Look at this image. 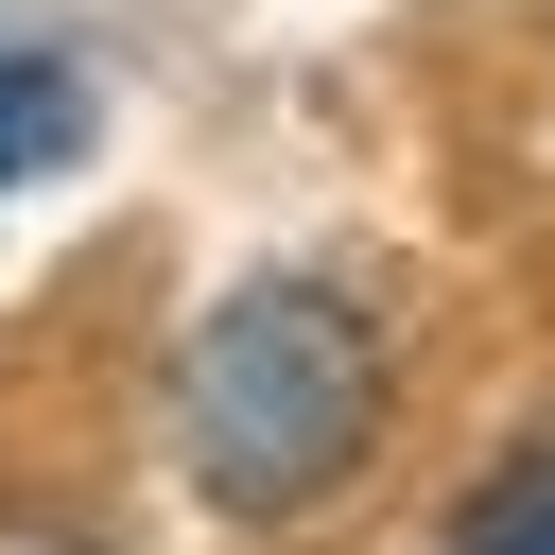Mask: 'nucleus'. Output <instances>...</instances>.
<instances>
[{"label":"nucleus","mask_w":555,"mask_h":555,"mask_svg":"<svg viewBox=\"0 0 555 555\" xmlns=\"http://www.w3.org/2000/svg\"><path fill=\"white\" fill-rule=\"evenodd\" d=\"M382 399H399V347L347 278H243L173 364V451L225 520H312L382 468Z\"/></svg>","instance_id":"obj_1"},{"label":"nucleus","mask_w":555,"mask_h":555,"mask_svg":"<svg viewBox=\"0 0 555 555\" xmlns=\"http://www.w3.org/2000/svg\"><path fill=\"white\" fill-rule=\"evenodd\" d=\"M87 121H104V104H87V69H69V52H0V191L69 173V156H87Z\"/></svg>","instance_id":"obj_2"},{"label":"nucleus","mask_w":555,"mask_h":555,"mask_svg":"<svg viewBox=\"0 0 555 555\" xmlns=\"http://www.w3.org/2000/svg\"><path fill=\"white\" fill-rule=\"evenodd\" d=\"M434 555H555V434H520L468 503H451V538Z\"/></svg>","instance_id":"obj_3"},{"label":"nucleus","mask_w":555,"mask_h":555,"mask_svg":"<svg viewBox=\"0 0 555 555\" xmlns=\"http://www.w3.org/2000/svg\"><path fill=\"white\" fill-rule=\"evenodd\" d=\"M0 555H121V538L69 520V503H0Z\"/></svg>","instance_id":"obj_4"}]
</instances>
